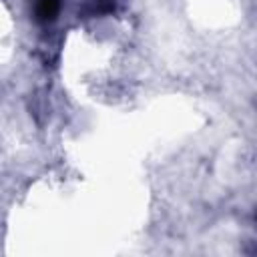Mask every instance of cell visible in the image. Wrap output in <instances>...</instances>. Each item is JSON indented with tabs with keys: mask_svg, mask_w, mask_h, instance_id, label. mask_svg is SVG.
Masks as SVG:
<instances>
[{
	"mask_svg": "<svg viewBox=\"0 0 257 257\" xmlns=\"http://www.w3.org/2000/svg\"><path fill=\"white\" fill-rule=\"evenodd\" d=\"M60 10V0H36V20L38 22H52Z\"/></svg>",
	"mask_w": 257,
	"mask_h": 257,
	"instance_id": "cell-1",
	"label": "cell"
},
{
	"mask_svg": "<svg viewBox=\"0 0 257 257\" xmlns=\"http://www.w3.org/2000/svg\"><path fill=\"white\" fill-rule=\"evenodd\" d=\"M118 0H88L84 6V12L90 16H100V14H108L116 8Z\"/></svg>",
	"mask_w": 257,
	"mask_h": 257,
	"instance_id": "cell-2",
	"label": "cell"
}]
</instances>
